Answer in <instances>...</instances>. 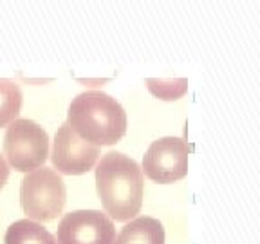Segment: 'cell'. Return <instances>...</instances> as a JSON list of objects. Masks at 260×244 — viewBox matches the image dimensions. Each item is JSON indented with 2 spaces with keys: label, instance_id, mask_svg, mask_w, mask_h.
<instances>
[{
  "label": "cell",
  "instance_id": "obj_6",
  "mask_svg": "<svg viewBox=\"0 0 260 244\" xmlns=\"http://www.w3.org/2000/svg\"><path fill=\"white\" fill-rule=\"evenodd\" d=\"M58 244H114V221L100 210H74L58 224Z\"/></svg>",
  "mask_w": 260,
  "mask_h": 244
},
{
  "label": "cell",
  "instance_id": "obj_2",
  "mask_svg": "<svg viewBox=\"0 0 260 244\" xmlns=\"http://www.w3.org/2000/svg\"><path fill=\"white\" fill-rule=\"evenodd\" d=\"M67 125L83 141L94 146H109L125 136L126 112L110 94L87 90L71 102Z\"/></svg>",
  "mask_w": 260,
  "mask_h": 244
},
{
  "label": "cell",
  "instance_id": "obj_5",
  "mask_svg": "<svg viewBox=\"0 0 260 244\" xmlns=\"http://www.w3.org/2000/svg\"><path fill=\"white\" fill-rule=\"evenodd\" d=\"M190 145L183 138H159L143 156L141 172L159 185H170L188 174Z\"/></svg>",
  "mask_w": 260,
  "mask_h": 244
},
{
  "label": "cell",
  "instance_id": "obj_8",
  "mask_svg": "<svg viewBox=\"0 0 260 244\" xmlns=\"http://www.w3.org/2000/svg\"><path fill=\"white\" fill-rule=\"evenodd\" d=\"M114 244H165V228L154 217H136L121 228Z\"/></svg>",
  "mask_w": 260,
  "mask_h": 244
},
{
  "label": "cell",
  "instance_id": "obj_1",
  "mask_svg": "<svg viewBox=\"0 0 260 244\" xmlns=\"http://www.w3.org/2000/svg\"><path fill=\"white\" fill-rule=\"evenodd\" d=\"M96 190L112 221H130L141 211L145 177L130 156L109 152L96 167Z\"/></svg>",
  "mask_w": 260,
  "mask_h": 244
},
{
  "label": "cell",
  "instance_id": "obj_11",
  "mask_svg": "<svg viewBox=\"0 0 260 244\" xmlns=\"http://www.w3.org/2000/svg\"><path fill=\"white\" fill-rule=\"evenodd\" d=\"M146 87L159 100L174 102L183 98L188 90L186 78H174V80H159V78H146Z\"/></svg>",
  "mask_w": 260,
  "mask_h": 244
},
{
  "label": "cell",
  "instance_id": "obj_7",
  "mask_svg": "<svg viewBox=\"0 0 260 244\" xmlns=\"http://www.w3.org/2000/svg\"><path fill=\"white\" fill-rule=\"evenodd\" d=\"M100 158V146L83 141L74 134L67 121L56 130L53 141L51 161L60 174L65 175H81L92 170Z\"/></svg>",
  "mask_w": 260,
  "mask_h": 244
},
{
  "label": "cell",
  "instance_id": "obj_3",
  "mask_svg": "<svg viewBox=\"0 0 260 244\" xmlns=\"http://www.w3.org/2000/svg\"><path fill=\"white\" fill-rule=\"evenodd\" d=\"M65 183L53 168L27 172L20 185V204L27 219L35 223L54 221L65 206Z\"/></svg>",
  "mask_w": 260,
  "mask_h": 244
},
{
  "label": "cell",
  "instance_id": "obj_10",
  "mask_svg": "<svg viewBox=\"0 0 260 244\" xmlns=\"http://www.w3.org/2000/svg\"><path fill=\"white\" fill-rule=\"evenodd\" d=\"M22 100L20 85L8 78H0V127H8L18 119Z\"/></svg>",
  "mask_w": 260,
  "mask_h": 244
},
{
  "label": "cell",
  "instance_id": "obj_12",
  "mask_svg": "<svg viewBox=\"0 0 260 244\" xmlns=\"http://www.w3.org/2000/svg\"><path fill=\"white\" fill-rule=\"evenodd\" d=\"M8 177H9V165H8V161H6L4 156L0 154V190L6 187Z\"/></svg>",
  "mask_w": 260,
  "mask_h": 244
},
{
  "label": "cell",
  "instance_id": "obj_9",
  "mask_svg": "<svg viewBox=\"0 0 260 244\" xmlns=\"http://www.w3.org/2000/svg\"><path fill=\"white\" fill-rule=\"evenodd\" d=\"M6 244H58L54 235L47 232L40 223L31 219L15 221L8 228L4 237Z\"/></svg>",
  "mask_w": 260,
  "mask_h": 244
},
{
  "label": "cell",
  "instance_id": "obj_4",
  "mask_svg": "<svg viewBox=\"0 0 260 244\" xmlns=\"http://www.w3.org/2000/svg\"><path fill=\"white\" fill-rule=\"evenodd\" d=\"M4 156L9 167L32 172L44 167L49 158V136L42 125L27 118L9 123L4 136Z\"/></svg>",
  "mask_w": 260,
  "mask_h": 244
}]
</instances>
